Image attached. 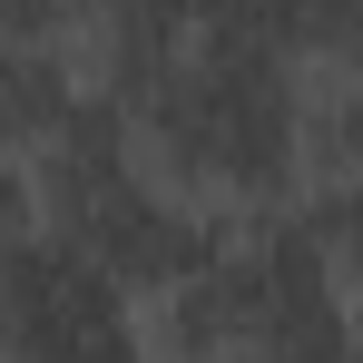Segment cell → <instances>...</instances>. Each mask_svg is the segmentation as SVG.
<instances>
[{
	"label": "cell",
	"mask_w": 363,
	"mask_h": 363,
	"mask_svg": "<svg viewBox=\"0 0 363 363\" xmlns=\"http://www.w3.org/2000/svg\"><path fill=\"white\" fill-rule=\"evenodd\" d=\"M344 363H363V344H354V354H344Z\"/></svg>",
	"instance_id": "obj_5"
},
{
	"label": "cell",
	"mask_w": 363,
	"mask_h": 363,
	"mask_svg": "<svg viewBox=\"0 0 363 363\" xmlns=\"http://www.w3.org/2000/svg\"><path fill=\"white\" fill-rule=\"evenodd\" d=\"M0 344H10V363H157L147 354V304L108 265L60 245L50 226H10Z\"/></svg>",
	"instance_id": "obj_2"
},
{
	"label": "cell",
	"mask_w": 363,
	"mask_h": 363,
	"mask_svg": "<svg viewBox=\"0 0 363 363\" xmlns=\"http://www.w3.org/2000/svg\"><path fill=\"white\" fill-rule=\"evenodd\" d=\"M334 265H344V295H354V324H363V226L334 245Z\"/></svg>",
	"instance_id": "obj_4"
},
{
	"label": "cell",
	"mask_w": 363,
	"mask_h": 363,
	"mask_svg": "<svg viewBox=\"0 0 363 363\" xmlns=\"http://www.w3.org/2000/svg\"><path fill=\"white\" fill-rule=\"evenodd\" d=\"M304 89L285 50H245V40H206L186 50L138 108V167L157 186L196 196L206 216H285L304 206Z\"/></svg>",
	"instance_id": "obj_1"
},
{
	"label": "cell",
	"mask_w": 363,
	"mask_h": 363,
	"mask_svg": "<svg viewBox=\"0 0 363 363\" xmlns=\"http://www.w3.org/2000/svg\"><path fill=\"white\" fill-rule=\"evenodd\" d=\"M304 226L344 245L363 226V79H314L304 99Z\"/></svg>",
	"instance_id": "obj_3"
}]
</instances>
